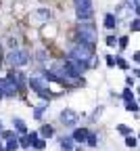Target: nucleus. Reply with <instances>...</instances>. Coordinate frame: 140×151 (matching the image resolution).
<instances>
[{
	"label": "nucleus",
	"instance_id": "nucleus-1",
	"mask_svg": "<svg viewBox=\"0 0 140 151\" xmlns=\"http://www.w3.org/2000/svg\"><path fill=\"white\" fill-rule=\"evenodd\" d=\"M29 88H31L42 101H50V97H52L50 90H48V86H46V80H44V78H38V76H36V78H29Z\"/></svg>",
	"mask_w": 140,
	"mask_h": 151
},
{
	"label": "nucleus",
	"instance_id": "nucleus-2",
	"mask_svg": "<svg viewBox=\"0 0 140 151\" xmlns=\"http://www.w3.org/2000/svg\"><path fill=\"white\" fill-rule=\"evenodd\" d=\"M92 55H94V44H88V42H79V44H75L71 48V57L77 59V61H84V63L90 59Z\"/></svg>",
	"mask_w": 140,
	"mask_h": 151
},
{
	"label": "nucleus",
	"instance_id": "nucleus-3",
	"mask_svg": "<svg viewBox=\"0 0 140 151\" xmlns=\"http://www.w3.org/2000/svg\"><path fill=\"white\" fill-rule=\"evenodd\" d=\"M63 65H65V73H67V78H75V76H82L84 71H86V63L84 61H77V59H73V57H69V59H63Z\"/></svg>",
	"mask_w": 140,
	"mask_h": 151
},
{
	"label": "nucleus",
	"instance_id": "nucleus-4",
	"mask_svg": "<svg viewBox=\"0 0 140 151\" xmlns=\"http://www.w3.org/2000/svg\"><path fill=\"white\" fill-rule=\"evenodd\" d=\"M6 61L13 65V67H21V65H27L29 63V55L21 48H11L9 55H6Z\"/></svg>",
	"mask_w": 140,
	"mask_h": 151
},
{
	"label": "nucleus",
	"instance_id": "nucleus-5",
	"mask_svg": "<svg viewBox=\"0 0 140 151\" xmlns=\"http://www.w3.org/2000/svg\"><path fill=\"white\" fill-rule=\"evenodd\" d=\"M17 94V84L15 80L11 78V76H6V78H0V99H13Z\"/></svg>",
	"mask_w": 140,
	"mask_h": 151
},
{
	"label": "nucleus",
	"instance_id": "nucleus-6",
	"mask_svg": "<svg viewBox=\"0 0 140 151\" xmlns=\"http://www.w3.org/2000/svg\"><path fill=\"white\" fill-rule=\"evenodd\" d=\"M92 13H94L92 0H75V15H77V19H90Z\"/></svg>",
	"mask_w": 140,
	"mask_h": 151
},
{
	"label": "nucleus",
	"instance_id": "nucleus-7",
	"mask_svg": "<svg viewBox=\"0 0 140 151\" xmlns=\"http://www.w3.org/2000/svg\"><path fill=\"white\" fill-rule=\"evenodd\" d=\"M94 38H96L94 27H90V25H79V42L94 44Z\"/></svg>",
	"mask_w": 140,
	"mask_h": 151
},
{
	"label": "nucleus",
	"instance_id": "nucleus-8",
	"mask_svg": "<svg viewBox=\"0 0 140 151\" xmlns=\"http://www.w3.org/2000/svg\"><path fill=\"white\" fill-rule=\"evenodd\" d=\"M59 118H61V124H63V126H75L77 120H79V118H77V113H75L73 109H63Z\"/></svg>",
	"mask_w": 140,
	"mask_h": 151
},
{
	"label": "nucleus",
	"instance_id": "nucleus-9",
	"mask_svg": "<svg viewBox=\"0 0 140 151\" xmlns=\"http://www.w3.org/2000/svg\"><path fill=\"white\" fill-rule=\"evenodd\" d=\"M88 134H90V130H88V128H75V130H73V134H71V139L75 141V145H84L86 139H88Z\"/></svg>",
	"mask_w": 140,
	"mask_h": 151
},
{
	"label": "nucleus",
	"instance_id": "nucleus-10",
	"mask_svg": "<svg viewBox=\"0 0 140 151\" xmlns=\"http://www.w3.org/2000/svg\"><path fill=\"white\" fill-rule=\"evenodd\" d=\"M13 128H15V132L17 134H27V124L21 120V118H13Z\"/></svg>",
	"mask_w": 140,
	"mask_h": 151
},
{
	"label": "nucleus",
	"instance_id": "nucleus-11",
	"mask_svg": "<svg viewBox=\"0 0 140 151\" xmlns=\"http://www.w3.org/2000/svg\"><path fill=\"white\" fill-rule=\"evenodd\" d=\"M59 145H61V151H73L75 149V141L71 137H61L59 139Z\"/></svg>",
	"mask_w": 140,
	"mask_h": 151
},
{
	"label": "nucleus",
	"instance_id": "nucleus-12",
	"mask_svg": "<svg viewBox=\"0 0 140 151\" xmlns=\"http://www.w3.org/2000/svg\"><path fill=\"white\" fill-rule=\"evenodd\" d=\"M38 132H40V137H42V139H46V141L54 137V128H52L50 124H42V128H40Z\"/></svg>",
	"mask_w": 140,
	"mask_h": 151
},
{
	"label": "nucleus",
	"instance_id": "nucleus-13",
	"mask_svg": "<svg viewBox=\"0 0 140 151\" xmlns=\"http://www.w3.org/2000/svg\"><path fill=\"white\" fill-rule=\"evenodd\" d=\"M46 109H48V103H46V101L40 103V105H36V107H34V118L40 122V120L44 118V111H46Z\"/></svg>",
	"mask_w": 140,
	"mask_h": 151
},
{
	"label": "nucleus",
	"instance_id": "nucleus-14",
	"mask_svg": "<svg viewBox=\"0 0 140 151\" xmlns=\"http://www.w3.org/2000/svg\"><path fill=\"white\" fill-rule=\"evenodd\" d=\"M46 147H48V141L42 139V137H38V139L31 141V149H36V151H44Z\"/></svg>",
	"mask_w": 140,
	"mask_h": 151
},
{
	"label": "nucleus",
	"instance_id": "nucleus-15",
	"mask_svg": "<svg viewBox=\"0 0 140 151\" xmlns=\"http://www.w3.org/2000/svg\"><path fill=\"white\" fill-rule=\"evenodd\" d=\"M34 19H38L36 23H44V21H48V19H50V13H48L46 9H40V11L34 15Z\"/></svg>",
	"mask_w": 140,
	"mask_h": 151
},
{
	"label": "nucleus",
	"instance_id": "nucleus-16",
	"mask_svg": "<svg viewBox=\"0 0 140 151\" xmlns=\"http://www.w3.org/2000/svg\"><path fill=\"white\" fill-rule=\"evenodd\" d=\"M105 27H107V29H115V27H117V17H115V15H111V13L105 15Z\"/></svg>",
	"mask_w": 140,
	"mask_h": 151
},
{
	"label": "nucleus",
	"instance_id": "nucleus-17",
	"mask_svg": "<svg viewBox=\"0 0 140 151\" xmlns=\"http://www.w3.org/2000/svg\"><path fill=\"white\" fill-rule=\"evenodd\" d=\"M15 137H19L15 130H6V128L0 130V141H2V143H4V141H9V139H15Z\"/></svg>",
	"mask_w": 140,
	"mask_h": 151
},
{
	"label": "nucleus",
	"instance_id": "nucleus-18",
	"mask_svg": "<svg viewBox=\"0 0 140 151\" xmlns=\"http://www.w3.org/2000/svg\"><path fill=\"white\" fill-rule=\"evenodd\" d=\"M17 141H19V147H21L23 151L31 147V141H29V137H27V134H21V137H17Z\"/></svg>",
	"mask_w": 140,
	"mask_h": 151
},
{
	"label": "nucleus",
	"instance_id": "nucleus-19",
	"mask_svg": "<svg viewBox=\"0 0 140 151\" xmlns=\"http://www.w3.org/2000/svg\"><path fill=\"white\" fill-rule=\"evenodd\" d=\"M4 149H6V151H17V149H19V141H17V137L4 141Z\"/></svg>",
	"mask_w": 140,
	"mask_h": 151
},
{
	"label": "nucleus",
	"instance_id": "nucleus-20",
	"mask_svg": "<svg viewBox=\"0 0 140 151\" xmlns=\"http://www.w3.org/2000/svg\"><path fill=\"white\" fill-rule=\"evenodd\" d=\"M86 145H88V147H92V149H96V147H98V134L90 132V134H88V139H86Z\"/></svg>",
	"mask_w": 140,
	"mask_h": 151
},
{
	"label": "nucleus",
	"instance_id": "nucleus-21",
	"mask_svg": "<svg viewBox=\"0 0 140 151\" xmlns=\"http://www.w3.org/2000/svg\"><path fill=\"white\" fill-rule=\"evenodd\" d=\"M138 107H140V105H138V103H136L134 99H130V101H126V109H128V111H132V113H136V111H138Z\"/></svg>",
	"mask_w": 140,
	"mask_h": 151
},
{
	"label": "nucleus",
	"instance_id": "nucleus-22",
	"mask_svg": "<svg viewBox=\"0 0 140 151\" xmlns=\"http://www.w3.org/2000/svg\"><path fill=\"white\" fill-rule=\"evenodd\" d=\"M117 132H119V134H124V137H128V134H132V128L126 126V124H119L117 126Z\"/></svg>",
	"mask_w": 140,
	"mask_h": 151
},
{
	"label": "nucleus",
	"instance_id": "nucleus-23",
	"mask_svg": "<svg viewBox=\"0 0 140 151\" xmlns=\"http://www.w3.org/2000/svg\"><path fill=\"white\" fill-rule=\"evenodd\" d=\"M136 145H138V139H136L134 134H128V137H126V147H132V149H134Z\"/></svg>",
	"mask_w": 140,
	"mask_h": 151
},
{
	"label": "nucleus",
	"instance_id": "nucleus-24",
	"mask_svg": "<svg viewBox=\"0 0 140 151\" xmlns=\"http://www.w3.org/2000/svg\"><path fill=\"white\" fill-rule=\"evenodd\" d=\"M115 65H117V67H121V69H130V65H128V61H124V59H121V57H117V59H115Z\"/></svg>",
	"mask_w": 140,
	"mask_h": 151
},
{
	"label": "nucleus",
	"instance_id": "nucleus-25",
	"mask_svg": "<svg viewBox=\"0 0 140 151\" xmlns=\"http://www.w3.org/2000/svg\"><path fill=\"white\" fill-rule=\"evenodd\" d=\"M130 29L132 32H140V19H134V21L130 23Z\"/></svg>",
	"mask_w": 140,
	"mask_h": 151
},
{
	"label": "nucleus",
	"instance_id": "nucleus-26",
	"mask_svg": "<svg viewBox=\"0 0 140 151\" xmlns=\"http://www.w3.org/2000/svg\"><path fill=\"white\" fill-rule=\"evenodd\" d=\"M117 44H119V48H126V46H128V38H126V36L117 38Z\"/></svg>",
	"mask_w": 140,
	"mask_h": 151
},
{
	"label": "nucleus",
	"instance_id": "nucleus-27",
	"mask_svg": "<svg viewBox=\"0 0 140 151\" xmlns=\"http://www.w3.org/2000/svg\"><path fill=\"white\" fill-rule=\"evenodd\" d=\"M121 97H124L126 101H130V99H134V94H132V90H130V88H124V94H121Z\"/></svg>",
	"mask_w": 140,
	"mask_h": 151
},
{
	"label": "nucleus",
	"instance_id": "nucleus-28",
	"mask_svg": "<svg viewBox=\"0 0 140 151\" xmlns=\"http://www.w3.org/2000/svg\"><path fill=\"white\" fill-rule=\"evenodd\" d=\"M105 42H107V46H115V44H117V38H115V36H107Z\"/></svg>",
	"mask_w": 140,
	"mask_h": 151
},
{
	"label": "nucleus",
	"instance_id": "nucleus-29",
	"mask_svg": "<svg viewBox=\"0 0 140 151\" xmlns=\"http://www.w3.org/2000/svg\"><path fill=\"white\" fill-rule=\"evenodd\" d=\"M27 137H29V141H34V139L40 137V132H38V130H31V132H27Z\"/></svg>",
	"mask_w": 140,
	"mask_h": 151
},
{
	"label": "nucleus",
	"instance_id": "nucleus-30",
	"mask_svg": "<svg viewBox=\"0 0 140 151\" xmlns=\"http://www.w3.org/2000/svg\"><path fill=\"white\" fill-rule=\"evenodd\" d=\"M107 65L109 67H115V57H111V55L107 57Z\"/></svg>",
	"mask_w": 140,
	"mask_h": 151
},
{
	"label": "nucleus",
	"instance_id": "nucleus-31",
	"mask_svg": "<svg viewBox=\"0 0 140 151\" xmlns=\"http://www.w3.org/2000/svg\"><path fill=\"white\" fill-rule=\"evenodd\" d=\"M126 82H128V86H134V76H128Z\"/></svg>",
	"mask_w": 140,
	"mask_h": 151
},
{
	"label": "nucleus",
	"instance_id": "nucleus-32",
	"mask_svg": "<svg viewBox=\"0 0 140 151\" xmlns=\"http://www.w3.org/2000/svg\"><path fill=\"white\" fill-rule=\"evenodd\" d=\"M134 61H136V63H140V50H138V52H134Z\"/></svg>",
	"mask_w": 140,
	"mask_h": 151
},
{
	"label": "nucleus",
	"instance_id": "nucleus-33",
	"mask_svg": "<svg viewBox=\"0 0 140 151\" xmlns=\"http://www.w3.org/2000/svg\"><path fill=\"white\" fill-rule=\"evenodd\" d=\"M134 9H136V13H138V15H140V4H136V6H134Z\"/></svg>",
	"mask_w": 140,
	"mask_h": 151
},
{
	"label": "nucleus",
	"instance_id": "nucleus-34",
	"mask_svg": "<svg viewBox=\"0 0 140 151\" xmlns=\"http://www.w3.org/2000/svg\"><path fill=\"white\" fill-rule=\"evenodd\" d=\"M136 71V78H140V69H134Z\"/></svg>",
	"mask_w": 140,
	"mask_h": 151
},
{
	"label": "nucleus",
	"instance_id": "nucleus-35",
	"mask_svg": "<svg viewBox=\"0 0 140 151\" xmlns=\"http://www.w3.org/2000/svg\"><path fill=\"white\" fill-rule=\"evenodd\" d=\"M25 151H36V149H31V147H29V149H25Z\"/></svg>",
	"mask_w": 140,
	"mask_h": 151
},
{
	"label": "nucleus",
	"instance_id": "nucleus-36",
	"mask_svg": "<svg viewBox=\"0 0 140 151\" xmlns=\"http://www.w3.org/2000/svg\"><path fill=\"white\" fill-rule=\"evenodd\" d=\"M2 147H4V145H2V141H0V149H2Z\"/></svg>",
	"mask_w": 140,
	"mask_h": 151
},
{
	"label": "nucleus",
	"instance_id": "nucleus-37",
	"mask_svg": "<svg viewBox=\"0 0 140 151\" xmlns=\"http://www.w3.org/2000/svg\"><path fill=\"white\" fill-rule=\"evenodd\" d=\"M138 92H140V86H138Z\"/></svg>",
	"mask_w": 140,
	"mask_h": 151
},
{
	"label": "nucleus",
	"instance_id": "nucleus-38",
	"mask_svg": "<svg viewBox=\"0 0 140 151\" xmlns=\"http://www.w3.org/2000/svg\"><path fill=\"white\" fill-rule=\"evenodd\" d=\"M138 141H140V134H138Z\"/></svg>",
	"mask_w": 140,
	"mask_h": 151
}]
</instances>
